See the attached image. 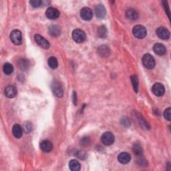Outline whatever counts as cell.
<instances>
[{
	"instance_id": "1",
	"label": "cell",
	"mask_w": 171,
	"mask_h": 171,
	"mask_svg": "<svg viewBox=\"0 0 171 171\" xmlns=\"http://www.w3.org/2000/svg\"><path fill=\"white\" fill-rule=\"evenodd\" d=\"M133 34L135 38L138 39H143L146 36V29L141 25H135L133 29Z\"/></svg>"
},
{
	"instance_id": "2",
	"label": "cell",
	"mask_w": 171,
	"mask_h": 171,
	"mask_svg": "<svg viewBox=\"0 0 171 171\" xmlns=\"http://www.w3.org/2000/svg\"><path fill=\"white\" fill-rule=\"evenodd\" d=\"M10 39L11 42L16 46L21 45L22 43V35L18 29H14L10 34Z\"/></svg>"
},
{
	"instance_id": "3",
	"label": "cell",
	"mask_w": 171,
	"mask_h": 171,
	"mask_svg": "<svg viewBox=\"0 0 171 171\" xmlns=\"http://www.w3.org/2000/svg\"><path fill=\"white\" fill-rule=\"evenodd\" d=\"M72 38L74 42L80 43L86 40V36L84 31L80 29H76L72 32Z\"/></svg>"
},
{
	"instance_id": "4",
	"label": "cell",
	"mask_w": 171,
	"mask_h": 171,
	"mask_svg": "<svg viewBox=\"0 0 171 171\" xmlns=\"http://www.w3.org/2000/svg\"><path fill=\"white\" fill-rule=\"evenodd\" d=\"M142 62L144 66L148 69H152L155 66V60L153 56L149 54H146L143 56Z\"/></svg>"
},
{
	"instance_id": "5",
	"label": "cell",
	"mask_w": 171,
	"mask_h": 171,
	"mask_svg": "<svg viewBox=\"0 0 171 171\" xmlns=\"http://www.w3.org/2000/svg\"><path fill=\"white\" fill-rule=\"evenodd\" d=\"M52 90L54 94L58 98H62L64 94V91L62 86L60 85V83L57 81H54L52 83L51 85Z\"/></svg>"
},
{
	"instance_id": "6",
	"label": "cell",
	"mask_w": 171,
	"mask_h": 171,
	"mask_svg": "<svg viewBox=\"0 0 171 171\" xmlns=\"http://www.w3.org/2000/svg\"><path fill=\"white\" fill-rule=\"evenodd\" d=\"M34 39H35V42H36V43L39 46H40L41 47L43 48V49H49V47L50 46L49 42H48L46 38L42 36L41 35L39 34L35 35Z\"/></svg>"
},
{
	"instance_id": "7",
	"label": "cell",
	"mask_w": 171,
	"mask_h": 171,
	"mask_svg": "<svg viewBox=\"0 0 171 171\" xmlns=\"http://www.w3.org/2000/svg\"><path fill=\"white\" fill-rule=\"evenodd\" d=\"M115 136L111 133L107 132L103 134L101 137L102 142L106 146H110L115 142Z\"/></svg>"
},
{
	"instance_id": "8",
	"label": "cell",
	"mask_w": 171,
	"mask_h": 171,
	"mask_svg": "<svg viewBox=\"0 0 171 171\" xmlns=\"http://www.w3.org/2000/svg\"><path fill=\"white\" fill-rule=\"evenodd\" d=\"M152 91L155 96L160 97V96L164 95L165 89L164 86L160 84V83H156V84L153 85L152 88Z\"/></svg>"
},
{
	"instance_id": "9",
	"label": "cell",
	"mask_w": 171,
	"mask_h": 171,
	"mask_svg": "<svg viewBox=\"0 0 171 171\" xmlns=\"http://www.w3.org/2000/svg\"><path fill=\"white\" fill-rule=\"evenodd\" d=\"M46 16L48 19L56 20L60 16V11L54 7H49L46 11Z\"/></svg>"
},
{
	"instance_id": "10",
	"label": "cell",
	"mask_w": 171,
	"mask_h": 171,
	"mask_svg": "<svg viewBox=\"0 0 171 171\" xmlns=\"http://www.w3.org/2000/svg\"><path fill=\"white\" fill-rule=\"evenodd\" d=\"M156 35L158 37L162 39H164V40L169 39L170 38V32L168 29L164 27H160L156 29Z\"/></svg>"
},
{
	"instance_id": "11",
	"label": "cell",
	"mask_w": 171,
	"mask_h": 171,
	"mask_svg": "<svg viewBox=\"0 0 171 171\" xmlns=\"http://www.w3.org/2000/svg\"><path fill=\"white\" fill-rule=\"evenodd\" d=\"M80 16L84 20H90L93 17V12L89 7H84L80 11Z\"/></svg>"
},
{
	"instance_id": "12",
	"label": "cell",
	"mask_w": 171,
	"mask_h": 171,
	"mask_svg": "<svg viewBox=\"0 0 171 171\" xmlns=\"http://www.w3.org/2000/svg\"><path fill=\"white\" fill-rule=\"evenodd\" d=\"M4 94H5L6 96L9 98H13L17 95V89L14 86L9 85L7 86L6 88L5 91H4Z\"/></svg>"
},
{
	"instance_id": "13",
	"label": "cell",
	"mask_w": 171,
	"mask_h": 171,
	"mask_svg": "<svg viewBox=\"0 0 171 171\" xmlns=\"http://www.w3.org/2000/svg\"><path fill=\"white\" fill-rule=\"evenodd\" d=\"M94 11H95V14L96 16L98 18L101 19L104 17L105 15H106V9H105L104 6L103 5H100L96 6L94 8Z\"/></svg>"
},
{
	"instance_id": "14",
	"label": "cell",
	"mask_w": 171,
	"mask_h": 171,
	"mask_svg": "<svg viewBox=\"0 0 171 171\" xmlns=\"http://www.w3.org/2000/svg\"><path fill=\"white\" fill-rule=\"evenodd\" d=\"M153 50L155 52V54L159 56H163L166 54V50L164 45L161 43H156L153 46Z\"/></svg>"
},
{
	"instance_id": "15",
	"label": "cell",
	"mask_w": 171,
	"mask_h": 171,
	"mask_svg": "<svg viewBox=\"0 0 171 171\" xmlns=\"http://www.w3.org/2000/svg\"><path fill=\"white\" fill-rule=\"evenodd\" d=\"M41 150L44 152H50L53 148V144L49 140H43L40 144Z\"/></svg>"
},
{
	"instance_id": "16",
	"label": "cell",
	"mask_w": 171,
	"mask_h": 171,
	"mask_svg": "<svg viewBox=\"0 0 171 171\" xmlns=\"http://www.w3.org/2000/svg\"><path fill=\"white\" fill-rule=\"evenodd\" d=\"M131 160V156L127 152H122L118 156V160L121 164H127Z\"/></svg>"
},
{
	"instance_id": "17",
	"label": "cell",
	"mask_w": 171,
	"mask_h": 171,
	"mask_svg": "<svg viewBox=\"0 0 171 171\" xmlns=\"http://www.w3.org/2000/svg\"><path fill=\"white\" fill-rule=\"evenodd\" d=\"M12 133L16 138H20L23 134L22 128L19 124H15L12 128Z\"/></svg>"
},
{
	"instance_id": "18",
	"label": "cell",
	"mask_w": 171,
	"mask_h": 171,
	"mask_svg": "<svg viewBox=\"0 0 171 171\" xmlns=\"http://www.w3.org/2000/svg\"><path fill=\"white\" fill-rule=\"evenodd\" d=\"M17 65H18L19 68L22 70V71H25V70H28L29 66V62L28 60L25 58H21L17 62Z\"/></svg>"
},
{
	"instance_id": "19",
	"label": "cell",
	"mask_w": 171,
	"mask_h": 171,
	"mask_svg": "<svg viewBox=\"0 0 171 171\" xmlns=\"http://www.w3.org/2000/svg\"><path fill=\"white\" fill-rule=\"evenodd\" d=\"M61 29L58 25H52L49 28V33L52 36L57 37L60 34Z\"/></svg>"
},
{
	"instance_id": "20",
	"label": "cell",
	"mask_w": 171,
	"mask_h": 171,
	"mask_svg": "<svg viewBox=\"0 0 171 171\" xmlns=\"http://www.w3.org/2000/svg\"><path fill=\"white\" fill-rule=\"evenodd\" d=\"M98 53L101 57H107L110 54V50L108 46H101L98 47Z\"/></svg>"
},
{
	"instance_id": "21",
	"label": "cell",
	"mask_w": 171,
	"mask_h": 171,
	"mask_svg": "<svg viewBox=\"0 0 171 171\" xmlns=\"http://www.w3.org/2000/svg\"><path fill=\"white\" fill-rule=\"evenodd\" d=\"M69 168L72 171H78L81 169V165L78 160H72L69 163Z\"/></svg>"
},
{
	"instance_id": "22",
	"label": "cell",
	"mask_w": 171,
	"mask_h": 171,
	"mask_svg": "<svg viewBox=\"0 0 171 171\" xmlns=\"http://www.w3.org/2000/svg\"><path fill=\"white\" fill-rule=\"evenodd\" d=\"M126 16L130 20H137L138 17V12L134 9H128L126 12Z\"/></svg>"
},
{
	"instance_id": "23",
	"label": "cell",
	"mask_w": 171,
	"mask_h": 171,
	"mask_svg": "<svg viewBox=\"0 0 171 171\" xmlns=\"http://www.w3.org/2000/svg\"><path fill=\"white\" fill-rule=\"evenodd\" d=\"M133 151L134 154L137 156H141L142 155V148L139 143H134L133 146Z\"/></svg>"
},
{
	"instance_id": "24",
	"label": "cell",
	"mask_w": 171,
	"mask_h": 171,
	"mask_svg": "<svg viewBox=\"0 0 171 171\" xmlns=\"http://www.w3.org/2000/svg\"><path fill=\"white\" fill-rule=\"evenodd\" d=\"M3 70L4 74H6V75H10L14 72V67L11 64L6 63L3 66Z\"/></svg>"
},
{
	"instance_id": "25",
	"label": "cell",
	"mask_w": 171,
	"mask_h": 171,
	"mask_svg": "<svg viewBox=\"0 0 171 171\" xmlns=\"http://www.w3.org/2000/svg\"><path fill=\"white\" fill-rule=\"evenodd\" d=\"M47 63H48V65L52 68V69H56L58 68V60L55 58V57H50V58L48 59L47 60Z\"/></svg>"
},
{
	"instance_id": "26",
	"label": "cell",
	"mask_w": 171,
	"mask_h": 171,
	"mask_svg": "<svg viewBox=\"0 0 171 171\" xmlns=\"http://www.w3.org/2000/svg\"><path fill=\"white\" fill-rule=\"evenodd\" d=\"M131 81L133 83V89L135 91V92H138V79L137 75H133L131 76Z\"/></svg>"
},
{
	"instance_id": "27",
	"label": "cell",
	"mask_w": 171,
	"mask_h": 171,
	"mask_svg": "<svg viewBox=\"0 0 171 171\" xmlns=\"http://www.w3.org/2000/svg\"><path fill=\"white\" fill-rule=\"evenodd\" d=\"M98 36H99L100 38H104L105 37H106V36H107L108 30H107L106 28L105 27L104 25L100 26V27L99 29H98Z\"/></svg>"
},
{
	"instance_id": "28",
	"label": "cell",
	"mask_w": 171,
	"mask_h": 171,
	"mask_svg": "<svg viewBox=\"0 0 171 171\" xmlns=\"http://www.w3.org/2000/svg\"><path fill=\"white\" fill-rule=\"evenodd\" d=\"M164 116L165 119H166L169 121L171 120V109L170 108H168L167 109L165 110L164 112Z\"/></svg>"
},
{
	"instance_id": "29",
	"label": "cell",
	"mask_w": 171,
	"mask_h": 171,
	"mask_svg": "<svg viewBox=\"0 0 171 171\" xmlns=\"http://www.w3.org/2000/svg\"><path fill=\"white\" fill-rule=\"evenodd\" d=\"M80 144H81V145L83 146H88L89 144H90V139L88 137H87L83 138L81 140Z\"/></svg>"
},
{
	"instance_id": "30",
	"label": "cell",
	"mask_w": 171,
	"mask_h": 171,
	"mask_svg": "<svg viewBox=\"0 0 171 171\" xmlns=\"http://www.w3.org/2000/svg\"><path fill=\"white\" fill-rule=\"evenodd\" d=\"M29 3L31 4V6L33 7L37 8V7H39V6L42 5V2L39 1V0H32V1L29 2Z\"/></svg>"
},
{
	"instance_id": "31",
	"label": "cell",
	"mask_w": 171,
	"mask_h": 171,
	"mask_svg": "<svg viewBox=\"0 0 171 171\" xmlns=\"http://www.w3.org/2000/svg\"><path fill=\"white\" fill-rule=\"evenodd\" d=\"M32 126L31 124V123H30V122H26V123L24 125V130H25V133H29L30 131L32 130Z\"/></svg>"
},
{
	"instance_id": "32",
	"label": "cell",
	"mask_w": 171,
	"mask_h": 171,
	"mask_svg": "<svg viewBox=\"0 0 171 171\" xmlns=\"http://www.w3.org/2000/svg\"><path fill=\"white\" fill-rule=\"evenodd\" d=\"M163 6L165 9V11L168 12V16L169 17H170V14H169V6H168V3H167V2H163Z\"/></svg>"
}]
</instances>
